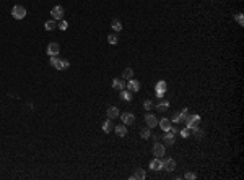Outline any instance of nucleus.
Instances as JSON below:
<instances>
[{"instance_id": "obj_9", "label": "nucleus", "mask_w": 244, "mask_h": 180, "mask_svg": "<svg viewBox=\"0 0 244 180\" xmlns=\"http://www.w3.org/2000/svg\"><path fill=\"white\" fill-rule=\"evenodd\" d=\"M145 122H147V127L148 128H155L158 125V120H156L155 114H147V115H145Z\"/></svg>"}, {"instance_id": "obj_26", "label": "nucleus", "mask_w": 244, "mask_h": 180, "mask_svg": "<svg viewBox=\"0 0 244 180\" xmlns=\"http://www.w3.org/2000/svg\"><path fill=\"white\" fill-rule=\"evenodd\" d=\"M150 135H152V131H150V128H148V127H145V128H142V130H140V136H142L143 140L150 138Z\"/></svg>"}, {"instance_id": "obj_33", "label": "nucleus", "mask_w": 244, "mask_h": 180, "mask_svg": "<svg viewBox=\"0 0 244 180\" xmlns=\"http://www.w3.org/2000/svg\"><path fill=\"white\" fill-rule=\"evenodd\" d=\"M195 174H192V172H187V174H184V178L186 180H195Z\"/></svg>"}, {"instance_id": "obj_34", "label": "nucleus", "mask_w": 244, "mask_h": 180, "mask_svg": "<svg viewBox=\"0 0 244 180\" xmlns=\"http://www.w3.org/2000/svg\"><path fill=\"white\" fill-rule=\"evenodd\" d=\"M59 62V59H57V55H54V57H51V65H52V67H55V63H57Z\"/></svg>"}, {"instance_id": "obj_21", "label": "nucleus", "mask_w": 244, "mask_h": 180, "mask_svg": "<svg viewBox=\"0 0 244 180\" xmlns=\"http://www.w3.org/2000/svg\"><path fill=\"white\" fill-rule=\"evenodd\" d=\"M44 28H46V31H54L57 28V23H55V20H49L44 23Z\"/></svg>"}, {"instance_id": "obj_22", "label": "nucleus", "mask_w": 244, "mask_h": 180, "mask_svg": "<svg viewBox=\"0 0 244 180\" xmlns=\"http://www.w3.org/2000/svg\"><path fill=\"white\" fill-rule=\"evenodd\" d=\"M119 93H120V99L122 101H127V102L132 101V93H130V91H124V89H122Z\"/></svg>"}, {"instance_id": "obj_31", "label": "nucleus", "mask_w": 244, "mask_h": 180, "mask_svg": "<svg viewBox=\"0 0 244 180\" xmlns=\"http://www.w3.org/2000/svg\"><path fill=\"white\" fill-rule=\"evenodd\" d=\"M57 28H59V29H62V31H65V29L69 28V23L65 21V20H60V23L57 24Z\"/></svg>"}, {"instance_id": "obj_12", "label": "nucleus", "mask_w": 244, "mask_h": 180, "mask_svg": "<svg viewBox=\"0 0 244 180\" xmlns=\"http://www.w3.org/2000/svg\"><path fill=\"white\" fill-rule=\"evenodd\" d=\"M112 89H116V91L125 89V81L120 80V78H114V80H112Z\"/></svg>"}, {"instance_id": "obj_28", "label": "nucleus", "mask_w": 244, "mask_h": 180, "mask_svg": "<svg viewBox=\"0 0 244 180\" xmlns=\"http://www.w3.org/2000/svg\"><path fill=\"white\" fill-rule=\"evenodd\" d=\"M143 107H145L147 110H152V109L155 107V104H153V101H152V99H147V101L143 102Z\"/></svg>"}, {"instance_id": "obj_5", "label": "nucleus", "mask_w": 244, "mask_h": 180, "mask_svg": "<svg viewBox=\"0 0 244 180\" xmlns=\"http://www.w3.org/2000/svg\"><path fill=\"white\" fill-rule=\"evenodd\" d=\"M125 88H127L130 93H137V91H140V81H138V80H134V78H130V80H127Z\"/></svg>"}, {"instance_id": "obj_4", "label": "nucleus", "mask_w": 244, "mask_h": 180, "mask_svg": "<svg viewBox=\"0 0 244 180\" xmlns=\"http://www.w3.org/2000/svg\"><path fill=\"white\" fill-rule=\"evenodd\" d=\"M51 15H52V20H62L64 18V7H60V5H55L52 10H51Z\"/></svg>"}, {"instance_id": "obj_3", "label": "nucleus", "mask_w": 244, "mask_h": 180, "mask_svg": "<svg viewBox=\"0 0 244 180\" xmlns=\"http://www.w3.org/2000/svg\"><path fill=\"white\" fill-rule=\"evenodd\" d=\"M166 91H168V84H166V81H158L156 84H155V93H156V98H159L161 99L164 94H166Z\"/></svg>"}, {"instance_id": "obj_7", "label": "nucleus", "mask_w": 244, "mask_h": 180, "mask_svg": "<svg viewBox=\"0 0 244 180\" xmlns=\"http://www.w3.org/2000/svg\"><path fill=\"white\" fill-rule=\"evenodd\" d=\"M47 55L49 57H54V55H59V52H60V45L57 44V42H51L49 45H47Z\"/></svg>"}, {"instance_id": "obj_11", "label": "nucleus", "mask_w": 244, "mask_h": 180, "mask_svg": "<svg viewBox=\"0 0 244 180\" xmlns=\"http://www.w3.org/2000/svg\"><path fill=\"white\" fill-rule=\"evenodd\" d=\"M153 156H155V157L164 156V146H163L161 143H155V145H153Z\"/></svg>"}, {"instance_id": "obj_15", "label": "nucleus", "mask_w": 244, "mask_h": 180, "mask_svg": "<svg viewBox=\"0 0 244 180\" xmlns=\"http://www.w3.org/2000/svg\"><path fill=\"white\" fill-rule=\"evenodd\" d=\"M106 115L112 120V119H117L120 114H119V109L117 107H114V106H111V107H108V110H106Z\"/></svg>"}, {"instance_id": "obj_27", "label": "nucleus", "mask_w": 244, "mask_h": 180, "mask_svg": "<svg viewBox=\"0 0 244 180\" xmlns=\"http://www.w3.org/2000/svg\"><path fill=\"white\" fill-rule=\"evenodd\" d=\"M117 41H119L117 34H109V36H108V42H109L111 45H116V44H117Z\"/></svg>"}, {"instance_id": "obj_16", "label": "nucleus", "mask_w": 244, "mask_h": 180, "mask_svg": "<svg viewBox=\"0 0 244 180\" xmlns=\"http://www.w3.org/2000/svg\"><path fill=\"white\" fill-rule=\"evenodd\" d=\"M150 169L155 170V172H156V170H161V169H163L161 159H159V157H155V159L152 161V162H150Z\"/></svg>"}, {"instance_id": "obj_19", "label": "nucleus", "mask_w": 244, "mask_h": 180, "mask_svg": "<svg viewBox=\"0 0 244 180\" xmlns=\"http://www.w3.org/2000/svg\"><path fill=\"white\" fill-rule=\"evenodd\" d=\"M114 131H116V135H117V136H125V135H127V128H125V125H117V127H114Z\"/></svg>"}, {"instance_id": "obj_6", "label": "nucleus", "mask_w": 244, "mask_h": 180, "mask_svg": "<svg viewBox=\"0 0 244 180\" xmlns=\"http://www.w3.org/2000/svg\"><path fill=\"white\" fill-rule=\"evenodd\" d=\"M120 120L124 122V125H132L134 122H135V115L132 112H124V114H120Z\"/></svg>"}, {"instance_id": "obj_2", "label": "nucleus", "mask_w": 244, "mask_h": 180, "mask_svg": "<svg viewBox=\"0 0 244 180\" xmlns=\"http://www.w3.org/2000/svg\"><path fill=\"white\" fill-rule=\"evenodd\" d=\"M184 124H186L187 128L192 130V128H195L197 125L200 124V115H197V114H194V115H187V119H186Z\"/></svg>"}, {"instance_id": "obj_23", "label": "nucleus", "mask_w": 244, "mask_h": 180, "mask_svg": "<svg viewBox=\"0 0 244 180\" xmlns=\"http://www.w3.org/2000/svg\"><path fill=\"white\" fill-rule=\"evenodd\" d=\"M134 177H135V178H140V180H143V178L147 177V172H145L143 169H140V167H138V169H135V174H134Z\"/></svg>"}, {"instance_id": "obj_30", "label": "nucleus", "mask_w": 244, "mask_h": 180, "mask_svg": "<svg viewBox=\"0 0 244 180\" xmlns=\"http://www.w3.org/2000/svg\"><path fill=\"white\" fill-rule=\"evenodd\" d=\"M234 20L238 21V24H239V26H244V16H242V13H238L236 16H234Z\"/></svg>"}, {"instance_id": "obj_18", "label": "nucleus", "mask_w": 244, "mask_h": 180, "mask_svg": "<svg viewBox=\"0 0 244 180\" xmlns=\"http://www.w3.org/2000/svg\"><path fill=\"white\" fill-rule=\"evenodd\" d=\"M168 109H169V102H168V101H161V102H159V104H156V110L158 112H166Z\"/></svg>"}, {"instance_id": "obj_1", "label": "nucleus", "mask_w": 244, "mask_h": 180, "mask_svg": "<svg viewBox=\"0 0 244 180\" xmlns=\"http://www.w3.org/2000/svg\"><path fill=\"white\" fill-rule=\"evenodd\" d=\"M26 8L23 5H13L12 8V16L15 18V20H23V18L26 16Z\"/></svg>"}, {"instance_id": "obj_10", "label": "nucleus", "mask_w": 244, "mask_h": 180, "mask_svg": "<svg viewBox=\"0 0 244 180\" xmlns=\"http://www.w3.org/2000/svg\"><path fill=\"white\" fill-rule=\"evenodd\" d=\"M187 115H189V112H187V109H182V112H179V114H176V115L173 117V124H179V122H186V119H187Z\"/></svg>"}, {"instance_id": "obj_24", "label": "nucleus", "mask_w": 244, "mask_h": 180, "mask_svg": "<svg viewBox=\"0 0 244 180\" xmlns=\"http://www.w3.org/2000/svg\"><path fill=\"white\" fill-rule=\"evenodd\" d=\"M122 78H125V80L134 78V70L132 68H125L124 71H122Z\"/></svg>"}, {"instance_id": "obj_20", "label": "nucleus", "mask_w": 244, "mask_h": 180, "mask_svg": "<svg viewBox=\"0 0 244 180\" xmlns=\"http://www.w3.org/2000/svg\"><path fill=\"white\" fill-rule=\"evenodd\" d=\"M69 67H70L69 60H59L57 63H55V67H54V68H57V70H67Z\"/></svg>"}, {"instance_id": "obj_17", "label": "nucleus", "mask_w": 244, "mask_h": 180, "mask_svg": "<svg viewBox=\"0 0 244 180\" xmlns=\"http://www.w3.org/2000/svg\"><path fill=\"white\" fill-rule=\"evenodd\" d=\"M101 128H103V131H104V133H109V131H112V130H114L112 120H111V119L104 120V122H103V125H101Z\"/></svg>"}, {"instance_id": "obj_8", "label": "nucleus", "mask_w": 244, "mask_h": 180, "mask_svg": "<svg viewBox=\"0 0 244 180\" xmlns=\"http://www.w3.org/2000/svg\"><path fill=\"white\" fill-rule=\"evenodd\" d=\"M161 164H163V169L168 170V172H173L176 169V161L174 159H161Z\"/></svg>"}, {"instance_id": "obj_13", "label": "nucleus", "mask_w": 244, "mask_h": 180, "mask_svg": "<svg viewBox=\"0 0 244 180\" xmlns=\"http://www.w3.org/2000/svg\"><path fill=\"white\" fill-rule=\"evenodd\" d=\"M158 125H159V128H161V130H164V131H169V128L173 127V122L169 120V119H161V120H159L158 122Z\"/></svg>"}, {"instance_id": "obj_25", "label": "nucleus", "mask_w": 244, "mask_h": 180, "mask_svg": "<svg viewBox=\"0 0 244 180\" xmlns=\"http://www.w3.org/2000/svg\"><path fill=\"white\" fill-rule=\"evenodd\" d=\"M111 28H112V29H114V31H120L122 29V23L119 21V20H112V23H111Z\"/></svg>"}, {"instance_id": "obj_29", "label": "nucleus", "mask_w": 244, "mask_h": 180, "mask_svg": "<svg viewBox=\"0 0 244 180\" xmlns=\"http://www.w3.org/2000/svg\"><path fill=\"white\" fill-rule=\"evenodd\" d=\"M191 133H192V130H191V128H187V127H186L184 130H181V136H182V138H189Z\"/></svg>"}, {"instance_id": "obj_14", "label": "nucleus", "mask_w": 244, "mask_h": 180, "mask_svg": "<svg viewBox=\"0 0 244 180\" xmlns=\"http://www.w3.org/2000/svg\"><path fill=\"white\" fill-rule=\"evenodd\" d=\"M163 140H164V143L166 145H174V141H176V135L173 133V131H164V136H163Z\"/></svg>"}, {"instance_id": "obj_32", "label": "nucleus", "mask_w": 244, "mask_h": 180, "mask_svg": "<svg viewBox=\"0 0 244 180\" xmlns=\"http://www.w3.org/2000/svg\"><path fill=\"white\" fill-rule=\"evenodd\" d=\"M192 133L195 135V138H199V140H200V138H203V133H202V131H200L199 128H197V127H195V128H192Z\"/></svg>"}]
</instances>
